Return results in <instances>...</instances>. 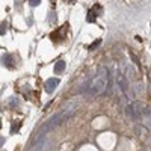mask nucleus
<instances>
[{"mask_svg":"<svg viewBox=\"0 0 151 151\" xmlns=\"http://www.w3.org/2000/svg\"><path fill=\"white\" fill-rule=\"evenodd\" d=\"M107 82H109V73L106 68H101L97 76L89 80V83H86V91L89 92V94H103L106 91V88H107Z\"/></svg>","mask_w":151,"mask_h":151,"instance_id":"obj_1","label":"nucleus"},{"mask_svg":"<svg viewBox=\"0 0 151 151\" xmlns=\"http://www.w3.org/2000/svg\"><path fill=\"white\" fill-rule=\"evenodd\" d=\"M71 115H73V110H64V112L58 113V115H55L52 119H48L47 122H44V124L41 125V127H40V132H38V136H40V139L45 137V134H47L50 130H52V129H55L56 125H59L62 121L68 119Z\"/></svg>","mask_w":151,"mask_h":151,"instance_id":"obj_2","label":"nucleus"},{"mask_svg":"<svg viewBox=\"0 0 151 151\" xmlns=\"http://www.w3.org/2000/svg\"><path fill=\"white\" fill-rule=\"evenodd\" d=\"M141 104H130L129 107H127V115H129V118L130 119H141Z\"/></svg>","mask_w":151,"mask_h":151,"instance_id":"obj_3","label":"nucleus"},{"mask_svg":"<svg viewBox=\"0 0 151 151\" xmlns=\"http://www.w3.org/2000/svg\"><path fill=\"white\" fill-rule=\"evenodd\" d=\"M98 14H101V6H100V5H95L89 12H88V21H89V23H94L95 20H97V15Z\"/></svg>","mask_w":151,"mask_h":151,"instance_id":"obj_4","label":"nucleus"},{"mask_svg":"<svg viewBox=\"0 0 151 151\" xmlns=\"http://www.w3.org/2000/svg\"><path fill=\"white\" fill-rule=\"evenodd\" d=\"M58 85H59V79H50V80H47L45 82V91L48 92V94H52L56 88H58Z\"/></svg>","mask_w":151,"mask_h":151,"instance_id":"obj_5","label":"nucleus"},{"mask_svg":"<svg viewBox=\"0 0 151 151\" xmlns=\"http://www.w3.org/2000/svg\"><path fill=\"white\" fill-rule=\"evenodd\" d=\"M64 70H65V62H64V60L56 62V65H55V73H56V74H62V73H64Z\"/></svg>","mask_w":151,"mask_h":151,"instance_id":"obj_6","label":"nucleus"},{"mask_svg":"<svg viewBox=\"0 0 151 151\" xmlns=\"http://www.w3.org/2000/svg\"><path fill=\"white\" fill-rule=\"evenodd\" d=\"M11 59H12V58H11V56H8V55H6V56H3V59H2V64H3L6 68H9V70H11V68H14V65L11 64Z\"/></svg>","mask_w":151,"mask_h":151,"instance_id":"obj_7","label":"nucleus"},{"mask_svg":"<svg viewBox=\"0 0 151 151\" xmlns=\"http://www.w3.org/2000/svg\"><path fill=\"white\" fill-rule=\"evenodd\" d=\"M98 44H101V40H97V41H94V42L89 45V50H94V48H97V47H98Z\"/></svg>","mask_w":151,"mask_h":151,"instance_id":"obj_8","label":"nucleus"},{"mask_svg":"<svg viewBox=\"0 0 151 151\" xmlns=\"http://www.w3.org/2000/svg\"><path fill=\"white\" fill-rule=\"evenodd\" d=\"M119 85H121V89L124 91L125 88H127V83H125V79H122L121 76H119Z\"/></svg>","mask_w":151,"mask_h":151,"instance_id":"obj_9","label":"nucleus"},{"mask_svg":"<svg viewBox=\"0 0 151 151\" xmlns=\"http://www.w3.org/2000/svg\"><path fill=\"white\" fill-rule=\"evenodd\" d=\"M40 3H41V0H29V5L30 6H38Z\"/></svg>","mask_w":151,"mask_h":151,"instance_id":"obj_10","label":"nucleus"},{"mask_svg":"<svg viewBox=\"0 0 151 151\" xmlns=\"http://www.w3.org/2000/svg\"><path fill=\"white\" fill-rule=\"evenodd\" d=\"M0 33H2V35L5 33V26H3V24H0Z\"/></svg>","mask_w":151,"mask_h":151,"instance_id":"obj_11","label":"nucleus"},{"mask_svg":"<svg viewBox=\"0 0 151 151\" xmlns=\"http://www.w3.org/2000/svg\"><path fill=\"white\" fill-rule=\"evenodd\" d=\"M50 2H52V3H55V0H50Z\"/></svg>","mask_w":151,"mask_h":151,"instance_id":"obj_12","label":"nucleus"}]
</instances>
